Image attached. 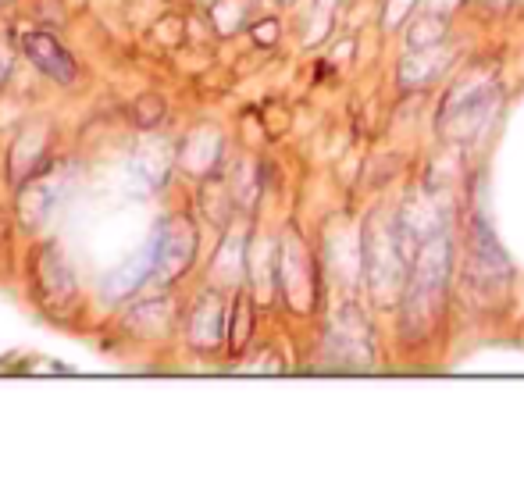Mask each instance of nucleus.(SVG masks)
Returning <instances> with one entry per match:
<instances>
[{
    "mask_svg": "<svg viewBox=\"0 0 524 492\" xmlns=\"http://www.w3.org/2000/svg\"><path fill=\"white\" fill-rule=\"evenodd\" d=\"M150 250H154V271L164 282L179 279L182 271L189 268L193 254H197V232H193V222L175 214L168 222L157 225L154 239H150Z\"/></svg>",
    "mask_w": 524,
    "mask_h": 492,
    "instance_id": "nucleus-1",
    "label": "nucleus"
},
{
    "mask_svg": "<svg viewBox=\"0 0 524 492\" xmlns=\"http://www.w3.org/2000/svg\"><path fill=\"white\" fill-rule=\"evenodd\" d=\"M36 293L54 314L72 311L75 304V279L68 261L61 257L58 246H43L36 257Z\"/></svg>",
    "mask_w": 524,
    "mask_h": 492,
    "instance_id": "nucleus-2",
    "label": "nucleus"
},
{
    "mask_svg": "<svg viewBox=\"0 0 524 492\" xmlns=\"http://www.w3.org/2000/svg\"><path fill=\"white\" fill-rule=\"evenodd\" d=\"M65 189H68L65 172H47V175L33 172L29 175V179H25L22 197H18V214H22V222L29 225V229H40L50 214H54V207L61 204Z\"/></svg>",
    "mask_w": 524,
    "mask_h": 492,
    "instance_id": "nucleus-3",
    "label": "nucleus"
},
{
    "mask_svg": "<svg viewBox=\"0 0 524 492\" xmlns=\"http://www.w3.org/2000/svg\"><path fill=\"white\" fill-rule=\"evenodd\" d=\"M22 50H25V58L33 61L43 75H50L54 82L75 79V65H72V58H68V50L58 43V36L29 33V36H22Z\"/></svg>",
    "mask_w": 524,
    "mask_h": 492,
    "instance_id": "nucleus-4",
    "label": "nucleus"
},
{
    "mask_svg": "<svg viewBox=\"0 0 524 492\" xmlns=\"http://www.w3.org/2000/svg\"><path fill=\"white\" fill-rule=\"evenodd\" d=\"M150 271H154V250L147 246V250H140L132 261H125L122 268H115L100 282V296H104V300H125L129 293L140 289V282L147 279Z\"/></svg>",
    "mask_w": 524,
    "mask_h": 492,
    "instance_id": "nucleus-5",
    "label": "nucleus"
},
{
    "mask_svg": "<svg viewBox=\"0 0 524 492\" xmlns=\"http://www.w3.org/2000/svg\"><path fill=\"white\" fill-rule=\"evenodd\" d=\"M222 328H225V314H222V304H218V296H204L189 318V339L197 346H214L222 339Z\"/></svg>",
    "mask_w": 524,
    "mask_h": 492,
    "instance_id": "nucleus-6",
    "label": "nucleus"
},
{
    "mask_svg": "<svg viewBox=\"0 0 524 492\" xmlns=\"http://www.w3.org/2000/svg\"><path fill=\"white\" fill-rule=\"evenodd\" d=\"M157 150L161 147H140L136 150V157L129 161V179L140 189H154L157 182L164 179V172H168V161H161Z\"/></svg>",
    "mask_w": 524,
    "mask_h": 492,
    "instance_id": "nucleus-7",
    "label": "nucleus"
},
{
    "mask_svg": "<svg viewBox=\"0 0 524 492\" xmlns=\"http://www.w3.org/2000/svg\"><path fill=\"white\" fill-rule=\"evenodd\" d=\"M132 118H136L140 129H150V125H157L164 118V100L157 97V93H143V97L132 104Z\"/></svg>",
    "mask_w": 524,
    "mask_h": 492,
    "instance_id": "nucleus-8",
    "label": "nucleus"
},
{
    "mask_svg": "<svg viewBox=\"0 0 524 492\" xmlns=\"http://www.w3.org/2000/svg\"><path fill=\"white\" fill-rule=\"evenodd\" d=\"M254 33H257V43H271V40H275V22H268V25H257Z\"/></svg>",
    "mask_w": 524,
    "mask_h": 492,
    "instance_id": "nucleus-9",
    "label": "nucleus"
}]
</instances>
